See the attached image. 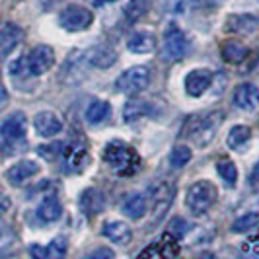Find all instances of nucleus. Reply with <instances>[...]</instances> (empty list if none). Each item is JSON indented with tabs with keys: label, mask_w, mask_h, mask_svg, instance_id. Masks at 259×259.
Here are the masks:
<instances>
[{
	"label": "nucleus",
	"mask_w": 259,
	"mask_h": 259,
	"mask_svg": "<svg viewBox=\"0 0 259 259\" xmlns=\"http://www.w3.org/2000/svg\"><path fill=\"white\" fill-rule=\"evenodd\" d=\"M232 102L236 107L244 109V111H253L259 107V88L251 82H244L234 90Z\"/></svg>",
	"instance_id": "nucleus-14"
},
{
	"label": "nucleus",
	"mask_w": 259,
	"mask_h": 259,
	"mask_svg": "<svg viewBox=\"0 0 259 259\" xmlns=\"http://www.w3.org/2000/svg\"><path fill=\"white\" fill-rule=\"evenodd\" d=\"M150 84V70L146 66H131L115 80V88L125 96H135L148 88Z\"/></svg>",
	"instance_id": "nucleus-5"
},
{
	"label": "nucleus",
	"mask_w": 259,
	"mask_h": 259,
	"mask_svg": "<svg viewBox=\"0 0 259 259\" xmlns=\"http://www.w3.org/2000/svg\"><path fill=\"white\" fill-rule=\"evenodd\" d=\"M14 242V232L8 226H0V249L6 246H10Z\"/></svg>",
	"instance_id": "nucleus-36"
},
{
	"label": "nucleus",
	"mask_w": 259,
	"mask_h": 259,
	"mask_svg": "<svg viewBox=\"0 0 259 259\" xmlns=\"http://www.w3.org/2000/svg\"><path fill=\"white\" fill-rule=\"evenodd\" d=\"M259 27V18L253 14H232L226 20V31L238 35H251Z\"/></svg>",
	"instance_id": "nucleus-17"
},
{
	"label": "nucleus",
	"mask_w": 259,
	"mask_h": 259,
	"mask_svg": "<svg viewBox=\"0 0 259 259\" xmlns=\"http://www.w3.org/2000/svg\"><path fill=\"white\" fill-rule=\"evenodd\" d=\"M249 139H251V129L246 127V125H236L230 129L228 133V139H226V144L234 148V150H238V148H242L244 144L249 143Z\"/></svg>",
	"instance_id": "nucleus-27"
},
{
	"label": "nucleus",
	"mask_w": 259,
	"mask_h": 259,
	"mask_svg": "<svg viewBox=\"0 0 259 259\" xmlns=\"http://www.w3.org/2000/svg\"><path fill=\"white\" fill-rule=\"evenodd\" d=\"M78 203H80V208H82L84 214L96 217V214H100L105 208V195L98 187H88V189L82 191Z\"/></svg>",
	"instance_id": "nucleus-16"
},
{
	"label": "nucleus",
	"mask_w": 259,
	"mask_h": 259,
	"mask_svg": "<svg viewBox=\"0 0 259 259\" xmlns=\"http://www.w3.org/2000/svg\"><path fill=\"white\" fill-rule=\"evenodd\" d=\"M144 12H146V0H133L125 8V16L129 22H137Z\"/></svg>",
	"instance_id": "nucleus-32"
},
{
	"label": "nucleus",
	"mask_w": 259,
	"mask_h": 259,
	"mask_svg": "<svg viewBox=\"0 0 259 259\" xmlns=\"http://www.w3.org/2000/svg\"><path fill=\"white\" fill-rule=\"evenodd\" d=\"M195 2H197V0H164L166 8L174 14H185L193 6Z\"/></svg>",
	"instance_id": "nucleus-34"
},
{
	"label": "nucleus",
	"mask_w": 259,
	"mask_h": 259,
	"mask_svg": "<svg viewBox=\"0 0 259 259\" xmlns=\"http://www.w3.org/2000/svg\"><path fill=\"white\" fill-rule=\"evenodd\" d=\"M148 199H150V208L154 210L156 221L164 217V212L171 205L174 199V187L166 182H156L148 187Z\"/></svg>",
	"instance_id": "nucleus-10"
},
{
	"label": "nucleus",
	"mask_w": 259,
	"mask_h": 259,
	"mask_svg": "<svg viewBox=\"0 0 259 259\" xmlns=\"http://www.w3.org/2000/svg\"><path fill=\"white\" fill-rule=\"evenodd\" d=\"M158 249V253L164 259H178L180 255V246H178V240L174 236H169L168 232L164 234V238L160 240V244L154 246Z\"/></svg>",
	"instance_id": "nucleus-29"
},
{
	"label": "nucleus",
	"mask_w": 259,
	"mask_h": 259,
	"mask_svg": "<svg viewBox=\"0 0 259 259\" xmlns=\"http://www.w3.org/2000/svg\"><path fill=\"white\" fill-rule=\"evenodd\" d=\"M109 117H111V105H109V102H104V100L92 102L86 109V121L90 125H102Z\"/></svg>",
	"instance_id": "nucleus-25"
},
{
	"label": "nucleus",
	"mask_w": 259,
	"mask_h": 259,
	"mask_svg": "<svg viewBox=\"0 0 259 259\" xmlns=\"http://www.w3.org/2000/svg\"><path fill=\"white\" fill-rule=\"evenodd\" d=\"M189 47H191V43H189L187 35L183 33L180 27L169 26L166 29V33H164V45H162L164 59L178 61V59H182V57H185L189 53Z\"/></svg>",
	"instance_id": "nucleus-7"
},
{
	"label": "nucleus",
	"mask_w": 259,
	"mask_h": 259,
	"mask_svg": "<svg viewBox=\"0 0 259 259\" xmlns=\"http://www.w3.org/2000/svg\"><path fill=\"white\" fill-rule=\"evenodd\" d=\"M102 234H104L107 240H111L113 244L119 246H127L131 240H133V230L127 222L121 221H109L102 226Z\"/></svg>",
	"instance_id": "nucleus-19"
},
{
	"label": "nucleus",
	"mask_w": 259,
	"mask_h": 259,
	"mask_svg": "<svg viewBox=\"0 0 259 259\" xmlns=\"http://www.w3.org/2000/svg\"><path fill=\"white\" fill-rule=\"evenodd\" d=\"M187 230H189V224H187V221L180 219V217H178V219H174L168 226V234L169 236H174L176 240H178V238H183V236L187 234Z\"/></svg>",
	"instance_id": "nucleus-33"
},
{
	"label": "nucleus",
	"mask_w": 259,
	"mask_h": 259,
	"mask_svg": "<svg viewBox=\"0 0 259 259\" xmlns=\"http://www.w3.org/2000/svg\"><path fill=\"white\" fill-rule=\"evenodd\" d=\"M148 210V201L141 193H129L123 201V212L133 219V221H141Z\"/></svg>",
	"instance_id": "nucleus-22"
},
{
	"label": "nucleus",
	"mask_w": 259,
	"mask_h": 259,
	"mask_svg": "<svg viewBox=\"0 0 259 259\" xmlns=\"http://www.w3.org/2000/svg\"><path fill=\"white\" fill-rule=\"evenodd\" d=\"M104 160L119 176H133L141 168V158L137 150L123 141H111L104 148Z\"/></svg>",
	"instance_id": "nucleus-2"
},
{
	"label": "nucleus",
	"mask_w": 259,
	"mask_h": 259,
	"mask_svg": "<svg viewBox=\"0 0 259 259\" xmlns=\"http://www.w3.org/2000/svg\"><path fill=\"white\" fill-rule=\"evenodd\" d=\"M33 127H35L39 137L49 139V137H55L63 131V119L53 111H41L33 119Z\"/></svg>",
	"instance_id": "nucleus-15"
},
{
	"label": "nucleus",
	"mask_w": 259,
	"mask_h": 259,
	"mask_svg": "<svg viewBox=\"0 0 259 259\" xmlns=\"http://www.w3.org/2000/svg\"><path fill=\"white\" fill-rule=\"evenodd\" d=\"M8 104V94H6V90H4V86L0 84V111L4 109V105Z\"/></svg>",
	"instance_id": "nucleus-39"
},
{
	"label": "nucleus",
	"mask_w": 259,
	"mask_h": 259,
	"mask_svg": "<svg viewBox=\"0 0 259 259\" xmlns=\"http://www.w3.org/2000/svg\"><path fill=\"white\" fill-rule=\"evenodd\" d=\"M63 168L65 171H82V168L86 166V162L90 160V156H88V144L84 143V141H72V143H68L63 148Z\"/></svg>",
	"instance_id": "nucleus-9"
},
{
	"label": "nucleus",
	"mask_w": 259,
	"mask_h": 259,
	"mask_svg": "<svg viewBox=\"0 0 259 259\" xmlns=\"http://www.w3.org/2000/svg\"><path fill=\"white\" fill-rule=\"evenodd\" d=\"M63 214V205L61 201L55 197V195H49L45 197L37 207V219L45 224H51V222H57Z\"/></svg>",
	"instance_id": "nucleus-20"
},
{
	"label": "nucleus",
	"mask_w": 259,
	"mask_h": 259,
	"mask_svg": "<svg viewBox=\"0 0 259 259\" xmlns=\"http://www.w3.org/2000/svg\"><path fill=\"white\" fill-rule=\"evenodd\" d=\"M217 171H219V176H221L222 180L226 182L228 187H234L236 182H238V169H236V164H234L232 160H228V158H222L217 162Z\"/></svg>",
	"instance_id": "nucleus-28"
},
{
	"label": "nucleus",
	"mask_w": 259,
	"mask_h": 259,
	"mask_svg": "<svg viewBox=\"0 0 259 259\" xmlns=\"http://www.w3.org/2000/svg\"><path fill=\"white\" fill-rule=\"evenodd\" d=\"M150 107L152 105L144 100H131L125 104V109H123V119L127 123H133V121H139L150 113Z\"/></svg>",
	"instance_id": "nucleus-26"
},
{
	"label": "nucleus",
	"mask_w": 259,
	"mask_h": 259,
	"mask_svg": "<svg viewBox=\"0 0 259 259\" xmlns=\"http://www.w3.org/2000/svg\"><path fill=\"white\" fill-rule=\"evenodd\" d=\"M109 2H115V0H94L96 6H104V4H109Z\"/></svg>",
	"instance_id": "nucleus-41"
},
{
	"label": "nucleus",
	"mask_w": 259,
	"mask_h": 259,
	"mask_svg": "<svg viewBox=\"0 0 259 259\" xmlns=\"http://www.w3.org/2000/svg\"><path fill=\"white\" fill-rule=\"evenodd\" d=\"M195 259H214V253H210V251H201Z\"/></svg>",
	"instance_id": "nucleus-40"
},
{
	"label": "nucleus",
	"mask_w": 259,
	"mask_h": 259,
	"mask_svg": "<svg viewBox=\"0 0 259 259\" xmlns=\"http://www.w3.org/2000/svg\"><path fill=\"white\" fill-rule=\"evenodd\" d=\"M22 37H24V33H22L20 26H16V24H4L0 27V61H4L20 45Z\"/></svg>",
	"instance_id": "nucleus-18"
},
{
	"label": "nucleus",
	"mask_w": 259,
	"mask_h": 259,
	"mask_svg": "<svg viewBox=\"0 0 259 259\" xmlns=\"http://www.w3.org/2000/svg\"><path fill=\"white\" fill-rule=\"evenodd\" d=\"M29 251L33 259H65L68 251V240L65 236H57L47 246H31Z\"/></svg>",
	"instance_id": "nucleus-13"
},
{
	"label": "nucleus",
	"mask_w": 259,
	"mask_h": 259,
	"mask_svg": "<svg viewBox=\"0 0 259 259\" xmlns=\"http://www.w3.org/2000/svg\"><path fill=\"white\" fill-rule=\"evenodd\" d=\"M249 187H251V191L259 193V162L253 166L251 174H249Z\"/></svg>",
	"instance_id": "nucleus-37"
},
{
	"label": "nucleus",
	"mask_w": 259,
	"mask_h": 259,
	"mask_svg": "<svg viewBox=\"0 0 259 259\" xmlns=\"http://www.w3.org/2000/svg\"><path fill=\"white\" fill-rule=\"evenodd\" d=\"M10 205H12L10 197H8L6 193H0V219L10 210Z\"/></svg>",
	"instance_id": "nucleus-38"
},
{
	"label": "nucleus",
	"mask_w": 259,
	"mask_h": 259,
	"mask_svg": "<svg viewBox=\"0 0 259 259\" xmlns=\"http://www.w3.org/2000/svg\"><path fill=\"white\" fill-rule=\"evenodd\" d=\"M222 123H224V111H208L205 115L191 117L185 127V137H189L191 143L197 144L199 148H205L214 141Z\"/></svg>",
	"instance_id": "nucleus-1"
},
{
	"label": "nucleus",
	"mask_w": 259,
	"mask_h": 259,
	"mask_svg": "<svg viewBox=\"0 0 259 259\" xmlns=\"http://www.w3.org/2000/svg\"><path fill=\"white\" fill-rule=\"evenodd\" d=\"M86 57H88V63L92 66H98V68H109V66L115 65L117 61L115 51L105 47V45H98V47L90 49V53Z\"/></svg>",
	"instance_id": "nucleus-23"
},
{
	"label": "nucleus",
	"mask_w": 259,
	"mask_h": 259,
	"mask_svg": "<svg viewBox=\"0 0 259 259\" xmlns=\"http://www.w3.org/2000/svg\"><path fill=\"white\" fill-rule=\"evenodd\" d=\"M191 156H193L191 154V148L185 146V144H180V146H176V148L171 150V154H169V164H171V168L180 169L189 164Z\"/></svg>",
	"instance_id": "nucleus-31"
},
{
	"label": "nucleus",
	"mask_w": 259,
	"mask_h": 259,
	"mask_svg": "<svg viewBox=\"0 0 259 259\" xmlns=\"http://www.w3.org/2000/svg\"><path fill=\"white\" fill-rule=\"evenodd\" d=\"M39 174V164L33 160H20L18 164H14L12 168L6 171V180L10 182V185L20 187L26 182H29L31 178H35Z\"/></svg>",
	"instance_id": "nucleus-11"
},
{
	"label": "nucleus",
	"mask_w": 259,
	"mask_h": 259,
	"mask_svg": "<svg viewBox=\"0 0 259 259\" xmlns=\"http://www.w3.org/2000/svg\"><path fill=\"white\" fill-rule=\"evenodd\" d=\"M214 201H217V187H214V183L207 182V180L195 182L185 195V205L193 217H201V214L208 212V208L214 205Z\"/></svg>",
	"instance_id": "nucleus-4"
},
{
	"label": "nucleus",
	"mask_w": 259,
	"mask_h": 259,
	"mask_svg": "<svg viewBox=\"0 0 259 259\" xmlns=\"http://www.w3.org/2000/svg\"><path fill=\"white\" fill-rule=\"evenodd\" d=\"M212 72L207 70V68H197V70H191L187 78H185V92L191 96V98H199L203 96L205 92L208 90V86L212 84Z\"/></svg>",
	"instance_id": "nucleus-12"
},
{
	"label": "nucleus",
	"mask_w": 259,
	"mask_h": 259,
	"mask_svg": "<svg viewBox=\"0 0 259 259\" xmlns=\"http://www.w3.org/2000/svg\"><path fill=\"white\" fill-rule=\"evenodd\" d=\"M259 224V212L255 210H251V212H246V214H242L238 221L232 224V232L236 234H244V232H249L251 228H255Z\"/></svg>",
	"instance_id": "nucleus-30"
},
{
	"label": "nucleus",
	"mask_w": 259,
	"mask_h": 259,
	"mask_svg": "<svg viewBox=\"0 0 259 259\" xmlns=\"http://www.w3.org/2000/svg\"><path fill=\"white\" fill-rule=\"evenodd\" d=\"M127 49L131 53H137V55L154 53L156 49L154 33H150V31H137V33H133L129 37V41H127Z\"/></svg>",
	"instance_id": "nucleus-21"
},
{
	"label": "nucleus",
	"mask_w": 259,
	"mask_h": 259,
	"mask_svg": "<svg viewBox=\"0 0 259 259\" xmlns=\"http://www.w3.org/2000/svg\"><path fill=\"white\" fill-rule=\"evenodd\" d=\"M24 65H26V70L31 76L45 74L55 65V51H53V47H49V45H37L24 59Z\"/></svg>",
	"instance_id": "nucleus-8"
},
{
	"label": "nucleus",
	"mask_w": 259,
	"mask_h": 259,
	"mask_svg": "<svg viewBox=\"0 0 259 259\" xmlns=\"http://www.w3.org/2000/svg\"><path fill=\"white\" fill-rule=\"evenodd\" d=\"M26 131H27V119L26 113L14 111L6 117L0 125V139L4 144V150L8 156L16 154L20 148L26 146Z\"/></svg>",
	"instance_id": "nucleus-3"
},
{
	"label": "nucleus",
	"mask_w": 259,
	"mask_h": 259,
	"mask_svg": "<svg viewBox=\"0 0 259 259\" xmlns=\"http://www.w3.org/2000/svg\"><path fill=\"white\" fill-rule=\"evenodd\" d=\"M92 22H94V14L80 4H68L59 12V24L66 31H84L92 26Z\"/></svg>",
	"instance_id": "nucleus-6"
},
{
	"label": "nucleus",
	"mask_w": 259,
	"mask_h": 259,
	"mask_svg": "<svg viewBox=\"0 0 259 259\" xmlns=\"http://www.w3.org/2000/svg\"><path fill=\"white\" fill-rule=\"evenodd\" d=\"M86 259H115V253H113V249H109V247H98V249H94L92 253H88Z\"/></svg>",
	"instance_id": "nucleus-35"
},
{
	"label": "nucleus",
	"mask_w": 259,
	"mask_h": 259,
	"mask_svg": "<svg viewBox=\"0 0 259 259\" xmlns=\"http://www.w3.org/2000/svg\"><path fill=\"white\" fill-rule=\"evenodd\" d=\"M247 53H249L247 47L242 45L240 41H224L221 45L222 59H224L226 63H230V65H240V63H244Z\"/></svg>",
	"instance_id": "nucleus-24"
}]
</instances>
